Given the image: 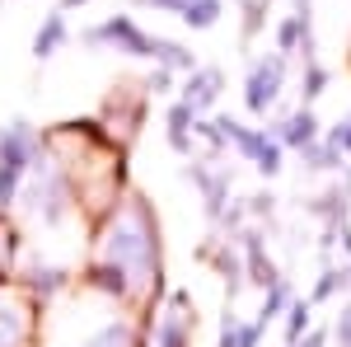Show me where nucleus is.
I'll list each match as a JSON object with an SVG mask.
<instances>
[{
	"label": "nucleus",
	"instance_id": "nucleus-10",
	"mask_svg": "<svg viewBox=\"0 0 351 347\" xmlns=\"http://www.w3.org/2000/svg\"><path fill=\"white\" fill-rule=\"evenodd\" d=\"M61 43H66V19H61V14H47L43 28H38V38H33V56H38V61H47Z\"/></svg>",
	"mask_w": 351,
	"mask_h": 347
},
{
	"label": "nucleus",
	"instance_id": "nucleus-9",
	"mask_svg": "<svg viewBox=\"0 0 351 347\" xmlns=\"http://www.w3.org/2000/svg\"><path fill=\"white\" fill-rule=\"evenodd\" d=\"M188 122H197V108H192L188 99L169 108V146H173L178 155H188V150H192V146H188Z\"/></svg>",
	"mask_w": 351,
	"mask_h": 347
},
{
	"label": "nucleus",
	"instance_id": "nucleus-11",
	"mask_svg": "<svg viewBox=\"0 0 351 347\" xmlns=\"http://www.w3.org/2000/svg\"><path fill=\"white\" fill-rule=\"evenodd\" d=\"M178 19L188 28H216L220 19V0H188L183 10H178Z\"/></svg>",
	"mask_w": 351,
	"mask_h": 347
},
{
	"label": "nucleus",
	"instance_id": "nucleus-21",
	"mask_svg": "<svg viewBox=\"0 0 351 347\" xmlns=\"http://www.w3.org/2000/svg\"><path fill=\"white\" fill-rule=\"evenodd\" d=\"M328 141H337L342 150H351V122H342V127H332V132H328Z\"/></svg>",
	"mask_w": 351,
	"mask_h": 347
},
{
	"label": "nucleus",
	"instance_id": "nucleus-1",
	"mask_svg": "<svg viewBox=\"0 0 351 347\" xmlns=\"http://www.w3.org/2000/svg\"><path fill=\"white\" fill-rule=\"evenodd\" d=\"M108 263L122 272H145L155 263V230L145 207H127L108 230Z\"/></svg>",
	"mask_w": 351,
	"mask_h": 347
},
{
	"label": "nucleus",
	"instance_id": "nucleus-8",
	"mask_svg": "<svg viewBox=\"0 0 351 347\" xmlns=\"http://www.w3.org/2000/svg\"><path fill=\"white\" fill-rule=\"evenodd\" d=\"M243 254H248V282H253V287H276V282H281L276 267L267 263V254H263V240H258V235H243Z\"/></svg>",
	"mask_w": 351,
	"mask_h": 347
},
{
	"label": "nucleus",
	"instance_id": "nucleus-22",
	"mask_svg": "<svg viewBox=\"0 0 351 347\" xmlns=\"http://www.w3.org/2000/svg\"><path fill=\"white\" fill-rule=\"evenodd\" d=\"M169 80H173V76H169V66H160V71H155V80H150V89H155V94H164V89H169Z\"/></svg>",
	"mask_w": 351,
	"mask_h": 347
},
{
	"label": "nucleus",
	"instance_id": "nucleus-27",
	"mask_svg": "<svg viewBox=\"0 0 351 347\" xmlns=\"http://www.w3.org/2000/svg\"><path fill=\"white\" fill-rule=\"evenodd\" d=\"M75 5H84V0H61V10H75Z\"/></svg>",
	"mask_w": 351,
	"mask_h": 347
},
{
	"label": "nucleus",
	"instance_id": "nucleus-24",
	"mask_svg": "<svg viewBox=\"0 0 351 347\" xmlns=\"http://www.w3.org/2000/svg\"><path fill=\"white\" fill-rule=\"evenodd\" d=\"M145 5H155V10H173V14H178V10H183L188 0H145Z\"/></svg>",
	"mask_w": 351,
	"mask_h": 347
},
{
	"label": "nucleus",
	"instance_id": "nucleus-12",
	"mask_svg": "<svg viewBox=\"0 0 351 347\" xmlns=\"http://www.w3.org/2000/svg\"><path fill=\"white\" fill-rule=\"evenodd\" d=\"M155 61L169 66V71H197L192 52H188V47H178V43H169V38H155Z\"/></svg>",
	"mask_w": 351,
	"mask_h": 347
},
{
	"label": "nucleus",
	"instance_id": "nucleus-20",
	"mask_svg": "<svg viewBox=\"0 0 351 347\" xmlns=\"http://www.w3.org/2000/svg\"><path fill=\"white\" fill-rule=\"evenodd\" d=\"M337 343L351 347V305H342V315H337Z\"/></svg>",
	"mask_w": 351,
	"mask_h": 347
},
{
	"label": "nucleus",
	"instance_id": "nucleus-14",
	"mask_svg": "<svg viewBox=\"0 0 351 347\" xmlns=\"http://www.w3.org/2000/svg\"><path fill=\"white\" fill-rule=\"evenodd\" d=\"M309 310H314L309 300H291V305H286V315H291V320H286V347L304 338V328H309V320H314Z\"/></svg>",
	"mask_w": 351,
	"mask_h": 347
},
{
	"label": "nucleus",
	"instance_id": "nucleus-5",
	"mask_svg": "<svg viewBox=\"0 0 351 347\" xmlns=\"http://www.w3.org/2000/svg\"><path fill=\"white\" fill-rule=\"evenodd\" d=\"M89 43H112L127 56H155V38H145L127 14H112L104 28H89Z\"/></svg>",
	"mask_w": 351,
	"mask_h": 347
},
{
	"label": "nucleus",
	"instance_id": "nucleus-25",
	"mask_svg": "<svg viewBox=\"0 0 351 347\" xmlns=\"http://www.w3.org/2000/svg\"><path fill=\"white\" fill-rule=\"evenodd\" d=\"M253 212H271V192H258L253 197Z\"/></svg>",
	"mask_w": 351,
	"mask_h": 347
},
{
	"label": "nucleus",
	"instance_id": "nucleus-23",
	"mask_svg": "<svg viewBox=\"0 0 351 347\" xmlns=\"http://www.w3.org/2000/svg\"><path fill=\"white\" fill-rule=\"evenodd\" d=\"M324 338H328L324 328H314V333H309V338H304V343H291V347H324Z\"/></svg>",
	"mask_w": 351,
	"mask_h": 347
},
{
	"label": "nucleus",
	"instance_id": "nucleus-18",
	"mask_svg": "<svg viewBox=\"0 0 351 347\" xmlns=\"http://www.w3.org/2000/svg\"><path fill=\"white\" fill-rule=\"evenodd\" d=\"M324 85H328V71L309 61V76H304V104H314V99L324 94Z\"/></svg>",
	"mask_w": 351,
	"mask_h": 347
},
{
	"label": "nucleus",
	"instance_id": "nucleus-15",
	"mask_svg": "<svg viewBox=\"0 0 351 347\" xmlns=\"http://www.w3.org/2000/svg\"><path fill=\"white\" fill-rule=\"evenodd\" d=\"M286 305H291V295H286V287H281V282H276V287H267V305H263V315H258V324L267 328V324L276 320V315H281Z\"/></svg>",
	"mask_w": 351,
	"mask_h": 347
},
{
	"label": "nucleus",
	"instance_id": "nucleus-2",
	"mask_svg": "<svg viewBox=\"0 0 351 347\" xmlns=\"http://www.w3.org/2000/svg\"><path fill=\"white\" fill-rule=\"evenodd\" d=\"M28 160H33V132H28V122H10L0 132V207L14 202Z\"/></svg>",
	"mask_w": 351,
	"mask_h": 347
},
{
	"label": "nucleus",
	"instance_id": "nucleus-3",
	"mask_svg": "<svg viewBox=\"0 0 351 347\" xmlns=\"http://www.w3.org/2000/svg\"><path fill=\"white\" fill-rule=\"evenodd\" d=\"M220 132H225V141H234V146H239V150L258 164L267 179L281 169V136L271 141L267 127H263V132H253V127H243V122H234V117H220Z\"/></svg>",
	"mask_w": 351,
	"mask_h": 347
},
{
	"label": "nucleus",
	"instance_id": "nucleus-7",
	"mask_svg": "<svg viewBox=\"0 0 351 347\" xmlns=\"http://www.w3.org/2000/svg\"><path fill=\"white\" fill-rule=\"evenodd\" d=\"M314 141H319V117L309 113V104H304L300 113H291V117L281 122V146L304 150V146H314Z\"/></svg>",
	"mask_w": 351,
	"mask_h": 347
},
{
	"label": "nucleus",
	"instance_id": "nucleus-13",
	"mask_svg": "<svg viewBox=\"0 0 351 347\" xmlns=\"http://www.w3.org/2000/svg\"><path fill=\"white\" fill-rule=\"evenodd\" d=\"M24 333L28 324L14 305H0V347H24Z\"/></svg>",
	"mask_w": 351,
	"mask_h": 347
},
{
	"label": "nucleus",
	"instance_id": "nucleus-28",
	"mask_svg": "<svg viewBox=\"0 0 351 347\" xmlns=\"http://www.w3.org/2000/svg\"><path fill=\"white\" fill-rule=\"evenodd\" d=\"M347 188H351V174H347Z\"/></svg>",
	"mask_w": 351,
	"mask_h": 347
},
{
	"label": "nucleus",
	"instance_id": "nucleus-6",
	"mask_svg": "<svg viewBox=\"0 0 351 347\" xmlns=\"http://www.w3.org/2000/svg\"><path fill=\"white\" fill-rule=\"evenodd\" d=\"M183 99H188L197 113H206V108L220 99V71H211V66H206V71H192L188 85H183Z\"/></svg>",
	"mask_w": 351,
	"mask_h": 347
},
{
	"label": "nucleus",
	"instance_id": "nucleus-16",
	"mask_svg": "<svg viewBox=\"0 0 351 347\" xmlns=\"http://www.w3.org/2000/svg\"><path fill=\"white\" fill-rule=\"evenodd\" d=\"M84 347H132V333H127L122 324H108V328H99Z\"/></svg>",
	"mask_w": 351,
	"mask_h": 347
},
{
	"label": "nucleus",
	"instance_id": "nucleus-26",
	"mask_svg": "<svg viewBox=\"0 0 351 347\" xmlns=\"http://www.w3.org/2000/svg\"><path fill=\"white\" fill-rule=\"evenodd\" d=\"M342 249L351 254V225H347V216H342Z\"/></svg>",
	"mask_w": 351,
	"mask_h": 347
},
{
	"label": "nucleus",
	"instance_id": "nucleus-19",
	"mask_svg": "<svg viewBox=\"0 0 351 347\" xmlns=\"http://www.w3.org/2000/svg\"><path fill=\"white\" fill-rule=\"evenodd\" d=\"M337 287H347V267H342V272H337V267H328V272H324V282L314 287V300H328V295L337 291Z\"/></svg>",
	"mask_w": 351,
	"mask_h": 347
},
{
	"label": "nucleus",
	"instance_id": "nucleus-17",
	"mask_svg": "<svg viewBox=\"0 0 351 347\" xmlns=\"http://www.w3.org/2000/svg\"><path fill=\"white\" fill-rule=\"evenodd\" d=\"M160 347H188V338H183V315L160 324Z\"/></svg>",
	"mask_w": 351,
	"mask_h": 347
},
{
	"label": "nucleus",
	"instance_id": "nucleus-4",
	"mask_svg": "<svg viewBox=\"0 0 351 347\" xmlns=\"http://www.w3.org/2000/svg\"><path fill=\"white\" fill-rule=\"evenodd\" d=\"M281 80H286V61H281V56H263V61L248 71V94H243L248 113H258V117H263V113L276 104Z\"/></svg>",
	"mask_w": 351,
	"mask_h": 347
}]
</instances>
